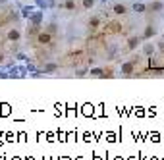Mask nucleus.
Segmentation results:
<instances>
[{
  "instance_id": "dca6fc26",
  "label": "nucleus",
  "mask_w": 164,
  "mask_h": 160,
  "mask_svg": "<svg viewBox=\"0 0 164 160\" xmlns=\"http://www.w3.org/2000/svg\"><path fill=\"white\" fill-rule=\"evenodd\" d=\"M93 6H95V0H83V8L85 10H91Z\"/></svg>"
},
{
  "instance_id": "2eb2a0df",
  "label": "nucleus",
  "mask_w": 164,
  "mask_h": 160,
  "mask_svg": "<svg viewBox=\"0 0 164 160\" xmlns=\"http://www.w3.org/2000/svg\"><path fill=\"white\" fill-rule=\"evenodd\" d=\"M64 8H66V10H76V0H66Z\"/></svg>"
},
{
  "instance_id": "6ab92c4d",
  "label": "nucleus",
  "mask_w": 164,
  "mask_h": 160,
  "mask_svg": "<svg viewBox=\"0 0 164 160\" xmlns=\"http://www.w3.org/2000/svg\"><path fill=\"white\" fill-rule=\"evenodd\" d=\"M4 62H6V56H4V54H0V64H4Z\"/></svg>"
},
{
  "instance_id": "f03ea898",
  "label": "nucleus",
  "mask_w": 164,
  "mask_h": 160,
  "mask_svg": "<svg viewBox=\"0 0 164 160\" xmlns=\"http://www.w3.org/2000/svg\"><path fill=\"white\" fill-rule=\"evenodd\" d=\"M141 54L147 58H151L157 54V45L154 43H151V41H147V43H143V46H141Z\"/></svg>"
},
{
  "instance_id": "0eeeda50",
  "label": "nucleus",
  "mask_w": 164,
  "mask_h": 160,
  "mask_svg": "<svg viewBox=\"0 0 164 160\" xmlns=\"http://www.w3.org/2000/svg\"><path fill=\"white\" fill-rule=\"evenodd\" d=\"M118 45H110L108 46V52H106V60H114V58L118 56Z\"/></svg>"
},
{
  "instance_id": "a211bd4d",
  "label": "nucleus",
  "mask_w": 164,
  "mask_h": 160,
  "mask_svg": "<svg viewBox=\"0 0 164 160\" xmlns=\"http://www.w3.org/2000/svg\"><path fill=\"white\" fill-rule=\"evenodd\" d=\"M27 70H29V71H35V70H37V66H35V64H29V62H27Z\"/></svg>"
},
{
  "instance_id": "1a4fd4ad",
  "label": "nucleus",
  "mask_w": 164,
  "mask_h": 160,
  "mask_svg": "<svg viewBox=\"0 0 164 160\" xmlns=\"http://www.w3.org/2000/svg\"><path fill=\"white\" fill-rule=\"evenodd\" d=\"M112 10H114V14H122V16H124V14L127 12V6L122 4V2H116V4L112 6Z\"/></svg>"
},
{
  "instance_id": "4468645a",
  "label": "nucleus",
  "mask_w": 164,
  "mask_h": 160,
  "mask_svg": "<svg viewBox=\"0 0 164 160\" xmlns=\"http://www.w3.org/2000/svg\"><path fill=\"white\" fill-rule=\"evenodd\" d=\"M89 25L93 27V29H97V27L101 25V18H99V16H95V18H91V19H89Z\"/></svg>"
},
{
  "instance_id": "20e7f679",
  "label": "nucleus",
  "mask_w": 164,
  "mask_h": 160,
  "mask_svg": "<svg viewBox=\"0 0 164 160\" xmlns=\"http://www.w3.org/2000/svg\"><path fill=\"white\" fill-rule=\"evenodd\" d=\"M141 43H143L141 37H129L127 39V50H135L137 46H141Z\"/></svg>"
},
{
  "instance_id": "aec40b11",
  "label": "nucleus",
  "mask_w": 164,
  "mask_h": 160,
  "mask_svg": "<svg viewBox=\"0 0 164 160\" xmlns=\"http://www.w3.org/2000/svg\"><path fill=\"white\" fill-rule=\"evenodd\" d=\"M4 4H8V0H0V6H4Z\"/></svg>"
},
{
  "instance_id": "412c9836",
  "label": "nucleus",
  "mask_w": 164,
  "mask_h": 160,
  "mask_svg": "<svg viewBox=\"0 0 164 160\" xmlns=\"http://www.w3.org/2000/svg\"><path fill=\"white\" fill-rule=\"evenodd\" d=\"M162 39H164V33H162Z\"/></svg>"
},
{
  "instance_id": "7ed1b4c3",
  "label": "nucleus",
  "mask_w": 164,
  "mask_h": 160,
  "mask_svg": "<svg viewBox=\"0 0 164 160\" xmlns=\"http://www.w3.org/2000/svg\"><path fill=\"white\" fill-rule=\"evenodd\" d=\"M58 68H60V66H58V62H46V64L41 68V73H43V75H48V73H54Z\"/></svg>"
},
{
  "instance_id": "f3484780",
  "label": "nucleus",
  "mask_w": 164,
  "mask_h": 160,
  "mask_svg": "<svg viewBox=\"0 0 164 160\" xmlns=\"http://www.w3.org/2000/svg\"><path fill=\"white\" fill-rule=\"evenodd\" d=\"M157 50H162V54H164V39L157 43Z\"/></svg>"
},
{
  "instance_id": "9b49d317",
  "label": "nucleus",
  "mask_w": 164,
  "mask_h": 160,
  "mask_svg": "<svg viewBox=\"0 0 164 160\" xmlns=\"http://www.w3.org/2000/svg\"><path fill=\"white\" fill-rule=\"evenodd\" d=\"M131 10H133L135 14H143V12L147 10V6L143 4V2H133V4H131Z\"/></svg>"
},
{
  "instance_id": "39448f33",
  "label": "nucleus",
  "mask_w": 164,
  "mask_h": 160,
  "mask_svg": "<svg viewBox=\"0 0 164 160\" xmlns=\"http://www.w3.org/2000/svg\"><path fill=\"white\" fill-rule=\"evenodd\" d=\"M149 10H151V12L160 14V12L164 10V2H162V0H154V2H151V4H149Z\"/></svg>"
},
{
  "instance_id": "6e6552de",
  "label": "nucleus",
  "mask_w": 164,
  "mask_h": 160,
  "mask_svg": "<svg viewBox=\"0 0 164 160\" xmlns=\"http://www.w3.org/2000/svg\"><path fill=\"white\" fill-rule=\"evenodd\" d=\"M87 75H91V77H104V68H93V70H87Z\"/></svg>"
},
{
  "instance_id": "f257e3e1",
  "label": "nucleus",
  "mask_w": 164,
  "mask_h": 160,
  "mask_svg": "<svg viewBox=\"0 0 164 160\" xmlns=\"http://www.w3.org/2000/svg\"><path fill=\"white\" fill-rule=\"evenodd\" d=\"M135 60H129V62H122V66H120V75H124V77H129V75H133L135 73Z\"/></svg>"
},
{
  "instance_id": "423d86ee",
  "label": "nucleus",
  "mask_w": 164,
  "mask_h": 160,
  "mask_svg": "<svg viewBox=\"0 0 164 160\" xmlns=\"http://www.w3.org/2000/svg\"><path fill=\"white\" fill-rule=\"evenodd\" d=\"M19 39H21V33H19V29H10V31H8V41H12V43H18Z\"/></svg>"
},
{
  "instance_id": "9d476101",
  "label": "nucleus",
  "mask_w": 164,
  "mask_h": 160,
  "mask_svg": "<svg viewBox=\"0 0 164 160\" xmlns=\"http://www.w3.org/2000/svg\"><path fill=\"white\" fill-rule=\"evenodd\" d=\"M154 35H157V29H154V27L152 25H147V29H145V33H143V41H147V39H151V37H154Z\"/></svg>"
},
{
  "instance_id": "f8f14e48",
  "label": "nucleus",
  "mask_w": 164,
  "mask_h": 160,
  "mask_svg": "<svg viewBox=\"0 0 164 160\" xmlns=\"http://www.w3.org/2000/svg\"><path fill=\"white\" fill-rule=\"evenodd\" d=\"M41 19H43V14L37 12V14H29V21H31L33 25H39L41 23Z\"/></svg>"
},
{
  "instance_id": "ddd939ff",
  "label": "nucleus",
  "mask_w": 164,
  "mask_h": 160,
  "mask_svg": "<svg viewBox=\"0 0 164 160\" xmlns=\"http://www.w3.org/2000/svg\"><path fill=\"white\" fill-rule=\"evenodd\" d=\"M50 33H39V43H41V45H48V43H50Z\"/></svg>"
}]
</instances>
